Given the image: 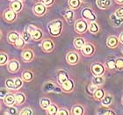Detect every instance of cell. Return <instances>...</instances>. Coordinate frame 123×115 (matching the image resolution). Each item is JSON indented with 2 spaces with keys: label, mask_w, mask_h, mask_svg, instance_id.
I'll use <instances>...</instances> for the list:
<instances>
[{
  "label": "cell",
  "mask_w": 123,
  "mask_h": 115,
  "mask_svg": "<svg viewBox=\"0 0 123 115\" xmlns=\"http://www.w3.org/2000/svg\"><path fill=\"white\" fill-rule=\"evenodd\" d=\"M25 40H24L23 38H21L20 36H19V38H18V40L17 41V42H16V45H17V47L18 48H23V46L25 45Z\"/></svg>",
  "instance_id": "obj_31"
},
{
  "label": "cell",
  "mask_w": 123,
  "mask_h": 115,
  "mask_svg": "<svg viewBox=\"0 0 123 115\" xmlns=\"http://www.w3.org/2000/svg\"><path fill=\"white\" fill-rule=\"evenodd\" d=\"M18 38H19V35L17 33H14V32L11 33L8 35V40H9V41H10L11 43H16L17 41L18 40Z\"/></svg>",
  "instance_id": "obj_13"
},
{
  "label": "cell",
  "mask_w": 123,
  "mask_h": 115,
  "mask_svg": "<svg viewBox=\"0 0 123 115\" xmlns=\"http://www.w3.org/2000/svg\"><path fill=\"white\" fill-rule=\"evenodd\" d=\"M107 66H108V68H110V69H113V68L116 66V62H114V61H113V60L108 61H107Z\"/></svg>",
  "instance_id": "obj_40"
},
{
  "label": "cell",
  "mask_w": 123,
  "mask_h": 115,
  "mask_svg": "<svg viewBox=\"0 0 123 115\" xmlns=\"http://www.w3.org/2000/svg\"><path fill=\"white\" fill-rule=\"evenodd\" d=\"M62 88H63L65 91H71L72 88H73V83H72L71 80L68 79L67 81H65L64 83H62Z\"/></svg>",
  "instance_id": "obj_14"
},
{
  "label": "cell",
  "mask_w": 123,
  "mask_h": 115,
  "mask_svg": "<svg viewBox=\"0 0 123 115\" xmlns=\"http://www.w3.org/2000/svg\"><path fill=\"white\" fill-rule=\"evenodd\" d=\"M58 79H59V82L61 83V84H62V83H64L65 81H67L68 80V77H67V75L65 72L63 71H61L59 73V77H58Z\"/></svg>",
  "instance_id": "obj_23"
},
{
  "label": "cell",
  "mask_w": 123,
  "mask_h": 115,
  "mask_svg": "<svg viewBox=\"0 0 123 115\" xmlns=\"http://www.w3.org/2000/svg\"><path fill=\"white\" fill-rule=\"evenodd\" d=\"M86 27H87V25L85 21L80 20L78 21L77 24H76V30L78 32V33H83L86 30Z\"/></svg>",
  "instance_id": "obj_5"
},
{
  "label": "cell",
  "mask_w": 123,
  "mask_h": 115,
  "mask_svg": "<svg viewBox=\"0 0 123 115\" xmlns=\"http://www.w3.org/2000/svg\"><path fill=\"white\" fill-rule=\"evenodd\" d=\"M15 109H12V111H11V113H15Z\"/></svg>",
  "instance_id": "obj_48"
},
{
  "label": "cell",
  "mask_w": 123,
  "mask_h": 115,
  "mask_svg": "<svg viewBox=\"0 0 123 115\" xmlns=\"http://www.w3.org/2000/svg\"><path fill=\"white\" fill-rule=\"evenodd\" d=\"M66 58L68 62H69L70 64L77 63V61H78V56H77V54L76 53H69V54H68Z\"/></svg>",
  "instance_id": "obj_4"
},
{
  "label": "cell",
  "mask_w": 123,
  "mask_h": 115,
  "mask_svg": "<svg viewBox=\"0 0 123 115\" xmlns=\"http://www.w3.org/2000/svg\"><path fill=\"white\" fill-rule=\"evenodd\" d=\"M105 114H114V113L113 112H106V113H105Z\"/></svg>",
  "instance_id": "obj_47"
},
{
  "label": "cell",
  "mask_w": 123,
  "mask_h": 115,
  "mask_svg": "<svg viewBox=\"0 0 123 115\" xmlns=\"http://www.w3.org/2000/svg\"><path fill=\"white\" fill-rule=\"evenodd\" d=\"M120 40H121V41L123 43V33L121 34V36H120Z\"/></svg>",
  "instance_id": "obj_45"
},
{
  "label": "cell",
  "mask_w": 123,
  "mask_h": 115,
  "mask_svg": "<svg viewBox=\"0 0 123 115\" xmlns=\"http://www.w3.org/2000/svg\"><path fill=\"white\" fill-rule=\"evenodd\" d=\"M92 70L93 72V74L96 76H101L104 73V67L99 63H96L92 66Z\"/></svg>",
  "instance_id": "obj_2"
},
{
  "label": "cell",
  "mask_w": 123,
  "mask_h": 115,
  "mask_svg": "<svg viewBox=\"0 0 123 115\" xmlns=\"http://www.w3.org/2000/svg\"><path fill=\"white\" fill-rule=\"evenodd\" d=\"M21 7H22V5H21V3L18 2V1H14L13 3L11 4V8H12V10L14 11V12H18V11L21 9Z\"/></svg>",
  "instance_id": "obj_16"
},
{
  "label": "cell",
  "mask_w": 123,
  "mask_h": 115,
  "mask_svg": "<svg viewBox=\"0 0 123 115\" xmlns=\"http://www.w3.org/2000/svg\"><path fill=\"white\" fill-rule=\"evenodd\" d=\"M115 15L117 16V17H119V18H121V17H123V8H120L119 10L116 11Z\"/></svg>",
  "instance_id": "obj_38"
},
{
  "label": "cell",
  "mask_w": 123,
  "mask_h": 115,
  "mask_svg": "<svg viewBox=\"0 0 123 115\" xmlns=\"http://www.w3.org/2000/svg\"><path fill=\"white\" fill-rule=\"evenodd\" d=\"M62 23L60 20H56L51 23L49 25V30H50V33L53 34V35H58L60 33H61L62 30Z\"/></svg>",
  "instance_id": "obj_1"
},
{
  "label": "cell",
  "mask_w": 123,
  "mask_h": 115,
  "mask_svg": "<svg viewBox=\"0 0 123 115\" xmlns=\"http://www.w3.org/2000/svg\"><path fill=\"white\" fill-rule=\"evenodd\" d=\"M90 31L92 33H97L98 31V26L97 23H92L90 26Z\"/></svg>",
  "instance_id": "obj_32"
},
{
  "label": "cell",
  "mask_w": 123,
  "mask_h": 115,
  "mask_svg": "<svg viewBox=\"0 0 123 115\" xmlns=\"http://www.w3.org/2000/svg\"><path fill=\"white\" fill-rule=\"evenodd\" d=\"M5 85H6L7 88H10V89L15 88V81H13L12 79H8V80H6Z\"/></svg>",
  "instance_id": "obj_29"
},
{
  "label": "cell",
  "mask_w": 123,
  "mask_h": 115,
  "mask_svg": "<svg viewBox=\"0 0 123 115\" xmlns=\"http://www.w3.org/2000/svg\"><path fill=\"white\" fill-rule=\"evenodd\" d=\"M42 48L45 51H51L54 48V44L51 41H45L42 44Z\"/></svg>",
  "instance_id": "obj_11"
},
{
  "label": "cell",
  "mask_w": 123,
  "mask_h": 115,
  "mask_svg": "<svg viewBox=\"0 0 123 115\" xmlns=\"http://www.w3.org/2000/svg\"><path fill=\"white\" fill-rule=\"evenodd\" d=\"M30 38H32V37H31V33H29L28 31H27V32H25V33H23V39L26 41H28L29 40H30Z\"/></svg>",
  "instance_id": "obj_34"
},
{
  "label": "cell",
  "mask_w": 123,
  "mask_h": 115,
  "mask_svg": "<svg viewBox=\"0 0 123 115\" xmlns=\"http://www.w3.org/2000/svg\"><path fill=\"white\" fill-rule=\"evenodd\" d=\"M5 94H6V90H5V89H2V90H1V97H5Z\"/></svg>",
  "instance_id": "obj_44"
},
{
  "label": "cell",
  "mask_w": 123,
  "mask_h": 115,
  "mask_svg": "<svg viewBox=\"0 0 123 115\" xmlns=\"http://www.w3.org/2000/svg\"><path fill=\"white\" fill-rule=\"evenodd\" d=\"M22 85V80L19 79V78H17L15 80V89H18L19 87H21Z\"/></svg>",
  "instance_id": "obj_36"
},
{
  "label": "cell",
  "mask_w": 123,
  "mask_h": 115,
  "mask_svg": "<svg viewBox=\"0 0 123 115\" xmlns=\"http://www.w3.org/2000/svg\"><path fill=\"white\" fill-rule=\"evenodd\" d=\"M93 51H94V48H93L92 44H86L83 47V52L86 55H91L93 53Z\"/></svg>",
  "instance_id": "obj_7"
},
{
  "label": "cell",
  "mask_w": 123,
  "mask_h": 115,
  "mask_svg": "<svg viewBox=\"0 0 123 115\" xmlns=\"http://www.w3.org/2000/svg\"><path fill=\"white\" fill-rule=\"evenodd\" d=\"M83 113H84V110H83V108L81 106H75L73 108V114L80 115L82 114Z\"/></svg>",
  "instance_id": "obj_27"
},
{
  "label": "cell",
  "mask_w": 123,
  "mask_h": 115,
  "mask_svg": "<svg viewBox=\"0 0 123 115\" xmlns=\"http://www.w3.org/2000/svg\"><path fill=\"white\" fill-rule=\"evenodd\" d=\"M18 67H19V64L17 61H12L9 64V69H10V71L12 72H15L18 70Z\"/></svg>",
  "instance_id": "obj_15"
},
{
  "label": "cell",
  "mask_w": 123,
  "mask_h": 115,
  "mask_svg": "<svg viewBox=\"0 0 123 115\" xmlns=\"http://www.w3.org/2000/svg\"><path fill=\"white\" fill-rule=\"evenodd\" d=\"M15 99H16V103L18 104V105H21L22 103L25 101V96L21 93H18L15 96Z\"/></svg>",
  "instance_id": "obj_21"
},
{
  "label": "cell",
  "mask_w": 123,
  "mask_h": 115,
  "mask_svg": "<svg viewBox=\"0 0 123 115\" xmlns=\"http://www.w3.org/2000/svg\"><path fill=\"white\" fill-rule=\"evenodd\" d=\"M118 44V39L114 36H111L107 40V46L110 48H115Z\"/></svg>",
  "instance_id": "obj_10"
},
{
  "label": "cell",
  "mask_w": 123,
  "mask_h": 115,
  "mask_svg": "<svg viewBox=\"0 0 123 115\" xmlns=\"http://www.w3.org/2000/svg\"><path fill=\"white\" fill-rule=\"evenodd\" d=\"M83 16L85 18L90 19V20H94L95 19V16L92 14V11L90 9H85V10L83 11Z\"/></svg>",
  "instance_id": "obj_9"
},
{
  "label": "cell",
  "mask_w": 123,
  "mask_h": 115,
  "mask_svg": "<svg viewBox=\"0 0 123 115\" xmlns=\"http://www.w3.org/2000/svg\"><path fill=\"white\" fill-rule=\"evenodd\" d=\"M98 6L101 9H106L111 5V0H97Z\"/></svg>",
  "instance_id": "obj_6"
},
{
  "label": "cell",
  "mask_w": 123,
  "mask_h": 115,
  "mask_svg": "<svg viewBox=\"0 0 123 115\" xmlns=\"http://www.w3.org/2000/svg\"><path fill=\"white\" fill-rule=\"evenodd\" d=\"M23 78H24V80H26V81H30V80H32V78H33L32 72L25 71L23 73Z\"/></svg>",
  "instance_id": "obj_25"
},
{
  "label": "cell",
  "mask_w": 123,
  "mask_h": 115,
  "mask_svg": "<svg viewBox=\"0 0 123 115\" xmlns=\"http://www.w3.org/2000/svg\"><path fill=\"white\" fill-rule=\"evenodd\" d=\"M116 67H117V69H123V60L122 59H118V60L116 61Z\"/></svg>",
  "instance_id": "obj_33"
},
{
  "label": "cell",
  "mask_w": 123,
  "mask_h": 115,
  "mask_svg": "<svg viewBox=\"0 0 123 115\" xmlns=\"http://www.w3.org/2000/svg\"><path fill=\"white\" fill-rule=\"evenodd\" d=\"M57 114H59V115H68V114H69V113H68L67 111H65V110H62V111H60V112H58V113H57Z\"/></svg>",
  "instance_id": "obj_43"
},
{
  "label": "cell",
  "mask_w": 123,
  "mask_h": 115,
  "mask_svg": "<svg viewBox=\"0 0 123 115\" xmlns=\"http://www.w3.org/2000/svg\"><path fill=\"white\" fill-rule=\"evenodd\" d=\"M20 114L21 115H26H26H32V114H33V112H32L30 109H28V108H27V109H24V111H22V112H21Z\"/></svg>",
  "instance_id": "obj_37"
},
{
  "label": "cell",
  "mask_w": 123,
  "mask_h": 115,
  "mask_svg": "<svg viewBox=\"0 0 123 115\" xmlns=\"http://www.w3.org/2000/svg\"><path fill=\"white\" fill-rule=\"evenodd\" d=\"M5 102L6 105H12L16 103L15 97L12 94H8L5 98Z\"/></svg>",
  "instance_id": "obj_8"
},
{
  "label": "cell",
  "mask_w": 123,
  "mask_h": 115,
  "mask_svg": "<svg viewBox=\"0 0 123 115\" xmlns=\"http://www.w3.org/2000/svg\"><path fill=\"white\" fill-rule=\"evenodd\" d=\"M41 107L44 108V109H48L50 106V101L49 99H47V98H43L41 101Z\"/></svg>",
  "instance_id": "obj_24"
},
{
  "label": "cell",
  "mask_w": 123,
  "mask_h": 115,
  "mask_svg": "<svg viewBox=\"0 0 123 115\" xmlns=\"http://www.w3.org/2000/svg\"><path fill=\"white\" fill-rule=\"evenodd\" d=\"M64 16H65V18H68V19L72 18V17H73V12H72V11H69V10L66 11V12H65Z\"/></svg>",
  "instance_id": "obj_35"
},
{
  "label": "cell",
  "mask_w": 123,
  "mask_h": 115,
  "mask_svg": "<svg viewBox=\"0 0 123 115\" xmlns=\"http://www.w3.org/2000/svg\"><path fill=\"white\" fill-rule=\"evenodd\" d=\"M15 12H14V11H8L6 12L5 13V18L6 20L8 21H12V20H14L15 19Z\"/></svg>",
  "instance_id": "obj_12"
},
{
  "label": "cell",
  "mask_w": 123,
  "mask_h": 115,
  "mask_svg": "<svg viewBox=\"0 0 123 115\" xmlns=\"http://www.w3.org/2000/svg\"><path fill=\"white\" fill-rule=\"evenodd\" d=\"M74 45L77 48H82L83 47L85 46V41L82 38H77L75 40Z\"/></svg>",
  "instance_id": "obj_19"
},
{
  "label": "cell",
  "mask_w": 123,
  "mask_h": 115,
  "mask_svg": "<svg viewBox=\"0 0 123 115\" xmlns=\"http://www.w3.org/2000/svg\"><path fill=\"white\" fill-rule=\"evenodd\" d=\"M113 24H114V26H120V25H121V23H122V18H120V19H119V20H115V19H113Z\"/></svg>",
  "instance_id": "obj_41"
},
{
  "label": "cell",
  "mask_w": 123,
  "mask_h": 115,
  "mask_svg": "<svg viewBox=\"0 0 123 115\" xmlns=\"http://www.w3.org/2000/svg\"><path fill=\"white\" fill-rule=\"evenodd\" d=\"M41 36H42V33H41V31H39V30H33V32L31 33V37H32V39L35 40V41L40 40V39L41 38Z\"/></svg>",
  "instance_id": "obj_17"
},
{
  "label": "cell",
  "mask_w": 123,
  "mask_h": 115,
  "mask_svg": "<svg viewBox=\"0 0 123 115\" xmlns=\"http://www.w3.org/2000/svg\"><path fill=\"white\" fill-rule=\"evenodd\" d=\"M48 113L49 114H57V108L55 105H50L48 108Z\"/></svg>",
  "instance_id": "obj_30"
},
{
  "label": "cell",
  "mask_w": 123,
  "mask_h": 115,
  "mask_svg": "<svg viewBox=\"0 0 123 115\" xmlns=\"http://www.w3.org/2000/svg\"><path fill=\"white\" fill-rule=\"evenodd\" d=\"M0 57H1V65H4V64L7 61V56L4 54H1Z\"/></svg>",
  "instance_id": "obj_39"
},
{
  "label": "cell",
  "mask_w": 123,
  "mask_h": 115,
  "mask_svg": "<svg viewBox=\"0 0 123 115\" xmlns=\"http://www.w3.org/2000/svg\"><path fill=\"white\" fill-rule=\"evenodd\" d=\"M94 97L96 99H101L104 97V91L101 89L96 90L94 92Z\"/></svg>",
  "instance_id": "obj_22"
},
{
  "label": "cell",
  "mask_w": 123,
  "mask_h": 115,
  "mask_svg": "<svg viewBox=\"0 0 123 115\" xmlns=\"http://www.w3.org/2000/svg\"><path fill=\"white\" fill-rule=\"evenodd\" d=\"M42 2H43L44 5H50L52 3L54 2V0H42Z\"/></svg>",
  "instance_id": "obj_42"
},
{
  "label": "cell",
  "mask_w": 123,
  "mask_h": 115,
  "mask_svg": "<svg viewBox=\"0 0 123 115\" xmlns=\"http://www.w3.org/2000/svg\"><path fill=\"white\" fill-rule=\"evenodd\" d=\"M115 1L117 3H119V4H122L123 3V0H115Z\"/></svg>",
  "instance_id": "obj_46"
},
{
  "label": "cell",
  "mask_w": 123,
  "mask_h": 115,
  "mask_svg": "<svg viewBox=\"0 0 123 115\" xmlns=\"http://www.w3.org/2000/svg\"><path fill=\"white\" fill-rule=\"evenodd\" d=\"M112 100H113V97H111V96H105V97H104V99L102 100V104L105 105H108L111 104Z\"/></svg>",
  "instance_id": "obj_28"
},
{
  "label": "cell",
  "mask_w": 123,
  "mask_h": 115,
  "mask_svg": "<svg viewBox=\"0 0 123 115\" xmlns=\"http://www.w3.org/2000/svg\"><path fill=\"white\" fill-rule=\"evenodd\" d=\"M104 83V77L101 76H96V77L92 79V84L94 85H100Z\"/></svg>",
  "instance_id": "obj_20"
},
{
  "label": "cell",
  "mask_w": 123,
  "mask_h": 115,
  "mask_svg": "<svg viewBox=\"0 0 123 115\" xmlns=\"http://www.w3.org/2000/svg\"><path fill=\"white\" fill-rule=\"evenodd\" d=\"M45 12H46V8L42 4H37L34 6V12L37 15H43Z\"/></svg>",
  "instance_id": "obj_3"
},
{
  "label": "cell",
  "mask_w": 123,
  "mask_h": 115,
  "mask_svg": "<svg viewBox=\"0 0 123 115\" xmlns=\"http://www.w3.org/2000/svg\"><path fill=\"white\" fill-rule=\"evenodd\" d=\"M69 6L72 8H77L80 5L79 0H69Z\"/></svg>",
  "instance_id": "obj_26"
},
{
  "label": "cell",
  "mask_w": 123,
  "mask_h": 115,
  "mask_svg": "<svg viewBox=\"0 0 123 115\" xmlns=\"http://www.w3.org/2000/svg\"><path fill=\"white\" fill-rule=\"evenodd\" d=\"M22 57L26 61H29L32 60L33 58V53L30 51V50H26V51H24L23 54H22Z\"/></svg>",
  "instance_id": "obj_18"
}]
</instances>
